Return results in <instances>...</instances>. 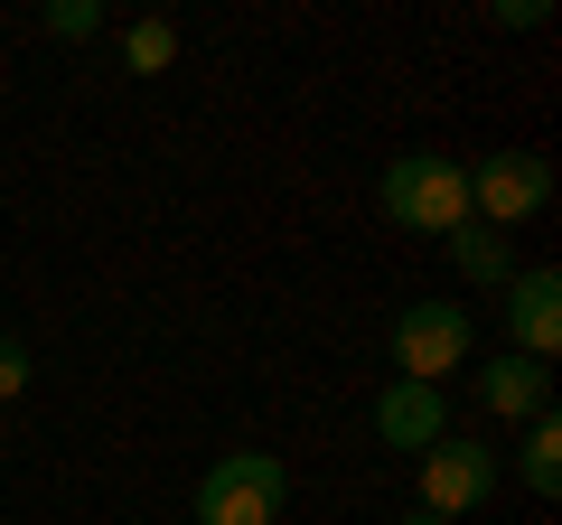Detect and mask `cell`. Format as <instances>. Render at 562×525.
I'll return each instance as SVG.
<instances>
[{
	"label": "cell",
	"mask_w": 562,
	"mask_h": 525,
	"mask_svg": "<svg viewBox=\"0 0 562 525\" xmlns=\"http://www.w3.org/2000/svg\"><path fill=\"white\" fill-rule=\"evenodd\" d=\"M20 394H29V347L0 338V404H20Z\"/></svg>",
	"instance_id": "cell-13"
},
{
	"label": "cell",
	"mask_w": 562,
	"mask_h": 525,
	"mask_svg": "<svg viewBox=\"0 0 562 525\" xmlns=\"http://www.w3.org/2000/svg\"><path fill=\"white\" fill-rule=\"evenodd\" d=\"M479 404L497 413V423H535V413H553V366L516 357V347H497V357L479 366Z\"/></svg>",
	"instance_id": "cell-8"
},
{
	"label": "cell",
	"mask_w": 562,
	"mask_h": 525,
	"mask_svg": "<svg viewBox=\"0 0 562 525\" xmlns=\"http://www.w3.org/2000/svg\"><path fill=\"white\" fill-rule=\"evenodd\" d=\"M460 179H469V225H487V235L543 216V198H553V160H535V150H487Z\"/></svg>",
	"instance_id": "cell-4"
},
{
	"label": "cell",
	"mask_w": 562,
	"mask_h": 525,
	"mask_svg": "<svg viewBox=\"0 0 562 525\" xmlns=\"http://www.w3.org/2000/svg\"><path fill=\"white\" fill-rule=\"evenodd\" d=\"M375 442H384V450H413V460H422L431 442H450V394H441V384L394 376V384L375 394Z\"/></svg>",
	"instance_id": "cell-7"
},
{
	"label": "cell",
	"mask_w": 562,
	"mask_h": 525,
	"mask_svg": "<svg viewBox=\"0 0 562 525\" xmlns=\"http://www.w3.org/2000/svg\"><path fill=\"white\" fill-rule=\"evenodd\" d=\"M122 57H132V76H169V66H179V29L169 20H132Z\"/></svg>",
	"instance_id": "cell-11"
},
{
	"label": "cell",
	"mask_w": 562,
	"mask_h": 525,
	"mask_svg": "<svg viewBox=\"0 0 562 525\" xmlns=\"http://www.w3.org/2000/svg\"><path fill=\"white\" fill-rule=\"evenodd\" d=\"M413 488H422V516H441V525H460V516H479L487 498H497V450L487 442H431L413 460Z\"/></svg>",
	"instance_id": "cell-3"
},
{
	"label": "cell",
	"mask_w": 562,
	"mask_h": 525,
	"mask_svg": "<svg viewBox=\"0 0 562 525\" xmlns=\"http://www.w3.org/2000/svg\"><path fill=\"white\" fill-rule=\"evenodd\" d=\"M403 525H441V516H422V506H413V516H403Z\"/></svg>",
	"instance_id": "cell-15"
},
{
	"label": "cell",
	"mask_w": 562,
	"mask_h": 525,
	"mask_svg": "<svg viewBox=\"0 0 562 525\" xmlns=\"http://www.w3.org/2000/svg\"><path fill=\"white\" fill-rule=\"evenodd\" d=\"M94 29H103L94 0H57V10H47V38H94Z\"/></svg>",
	"instance_id": "cell-12"
},
{
	"label": "cell",
	"mask_w": 562,
	"mask_h": 525,
	"mask_svg": "<svg viewBox=\"0 0 562 525\" xmlns=\"http://www.w3.org/2000/svg\"><path fill=\"white\" fill-rule=\"evenodd\" d=\"M281 506H291L281 450H225L198 479V525H281Z\"/></svg>",
	"instance_id": "cell-2"
},
{
	"label": "cell",
	"mask_w": 562,
	"mask_h": 525,
	"mask_svg": "<svg viewBox=\"0 0 562 525\" xmlns=\"http://www.w3.org/2000/svg\"><path fill=\"white\" fill-rule=\"evenodd\" d=\"M497 29H543V0H497Z\"/></svg>",
	"instance_id": "cell-14"
},
{
	"label": "cell",
	"mask_w": 562,
	"mask_h": 525,
	"mask_svg": "<svg viewBox=\"0 0 562 525\" xmlns=\"http://www.w3.org/2000/svg\"><path fill=\"white\" fill-rule=\"evenodd\" d=\"M506 338H516V357L553 366V347H562V272L553 262L506 272Z\"/></svg>",
	"instance_id": "cell-6"
},
{
	"label": "cell",
	"mask_w": 562,
	"mask_h": 525,
	"mask_svg": "<svg viewBox=\"0 0 562 525\" xmlns=\"http://www.w3.org/2000/svg\"><path fill=\"white\" fill-rule=\"evenodd\" d=\"M375 206H384V225H403V235H460L469 225V179H460V160H441V150H403V160H384Z\"/></svg>",
	"instance_id": "cell-1"
},
{
	"label": "cell",
	"mask_w": 562,
	"mask_h": 525,
	"mask_svg": "<svg viewBox=\"0 0 562 525\" xmlns=\"http://www.w3.org/2000/svg\"><path fill=\"white\" fill-rule=\"evenodd\" d=\"M450 262H460V282H487L506 291V235H487V225H460V235H441Z\"/></svg>",
	"instance_id": "cell-10"
},
{
	"label": "cell",
	"mask_w": 562,
	"mask_h": 525,
	"mask_svg": "<svg viewBox=\"0 0 562 525\" xmlns=\"http://www.w3.org/2000/svg\"><path fill=\"white\" fill-rule=\"evenodd\" d=\"M460 366H469V310L460 301H413L394 320V376L441 384V376H460Z\"/></svg>",
	"instance_id": "cell-5"
},
{
	"label": "cell",
	"mask_w": 562,
	"mask_h": 525,
	"mask_svg": "<svg viewBox=\"0 0 562 525\" xmlns=\"http://www.w3.org/2000/svg\"><path fill=\"white\" fill-rule=\"evenodd\" d=\"M516 469H525V488H535V498H562V423H553V413H535V423H525Z\"/></svg>",
	"instance_id": "cell-9"
}]
</instances>
